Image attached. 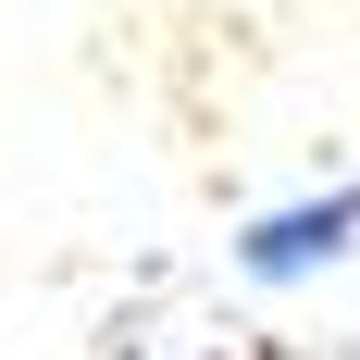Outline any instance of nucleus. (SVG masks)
<instances>
[{
  "label": "nucleus",
  "instance_id": "1",
  "mask_svg": "<svg viewBox=\"0 0 360 360\" xmlns=\"http://www.w3.org/2000/svg\"><path fill=\"white\" fill-rule=\"evenodd\" d=\"M348 236H360V174H348V186H323V199L261 212L249 236H236V274H249V286H298V274L348 261Z\"/></svg>",
  "mask_w": 360,
  "mask_h": 360
}]
</instances>
